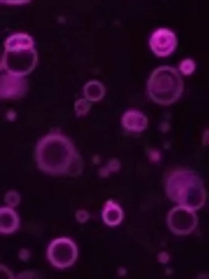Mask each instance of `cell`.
Instances as JSON below:
<instances>
[{
    "label": "cell",
    "mask_w": 209,
    "mask_h": 279,
    "mask_svg": "<svg viewBox=\"0 0 209 279\" xmlns=\"http://www.w3.org/2000/svg\"><path fill=\"white\" fill-rule=\"evenodd\" d=\"M149 45L157 56L166 57L175 50L177 39L174 32L167 29L160 28L152 34Z\"/></svg>",
    "instance_id": "obj_3"
},
{
    "label": "cell",
    "mask_w": 209,
    "mask_h": 279,
    "mask_svg": "<svg viewBox=\"0 0 209 279\" xmlns=\"http://www.w3.org/2000/svg\"><path fill=\"white\" fill-rule=\"evenodd\" d=\"M75 217L77 220L79 222H86L89 217V215L85 210H79L75 213Z\"/></svg>",
    "instance_id": "obj_9"
},
{
    "label": "cell",
    "mask_w": 209,
    "mask_h": 279,
    "mask_svg": "<svg viewBox=\"0 0 209 279\" xmlns=\"http://www.w3.org/2000/svg\"><path fill=\"white\" fill-rule=\"evenodd\" d=\"M0 274L1 276L3 275L2 277H5L8 279H14V277L12 272L5 266L0 265Z\"/></svg>",
    "instance_id": "obj_10"
},
{
    "label": "cell",
    "mask_w": 209,
    "mask_h": 279,
    "mask_svg": "<svg viewBox=\"0 0 209 279\" xmlns=\"http://www.w3.org/2000/svg\"><path fill=\"white\" fill-rule=\"evenodd\" d=\"M0 233L7 235L13 233L19 227L20 218L14 209L10 207L0 208Z\"/></svg>",
    "instance_id": "obj_4"
},
{
    "label": "cell",
    "mask_w": 209,
    "mask_h": 279,
    "mask_svg": "<svg viewBox=\"0 0 209 279\" xmlns=\"http://www.w3.org/2000/svg\"><path fill=\"white\" fill-rule=\"evenodd\" d=\"M179 70L184 75H190L194 71L195 64L191 59H186L179 64Z\"/></svg>",
    "instance_id": "obj_5"
},
{
    "label": "cell",
    "mask_w": 209,
    "mask_h": 279,
    "mask_svg": "<svg viewBox=\"0 0 209 279\" xmlns=\"http://www.w3.org/2000/svg\"><path fill=\"white\" fill-rule=\"evenodd\" d=\"M21 199L18 193L15 191H10L4 197L5 203L10 207L17 206L20 203Z\"/></svg>",
    "instance_id": "obj_6"
},
{
    "label": "cell",
    "mask_w": 209,
    "mask_h": 279,
    "mask_svg": "<svg viewBox=\"0 0 209 279\" xmlns=\"http://www.w3.org/2000/svg\"><path fill=\"white\" fill-rule=\"evenodd\" d=\"M47 258L54 267L64 269L75 262L78 250L76 244L70 238L61 237L54 239L48 246Z\"/></svg>",
    "instance_id": "obj_2"
},
{
    "label": "cell",
    "mask_w": 209,
    "mask_h": 279,
    "mask_svg": "<svg viewBox=\"0 0 209 279\" xmlns=\"http://www.w3.org/2000/svg\"><path fill=\"white\" fill-rule=\"evenodd\" d=\"M38 275L33 271H26L21 272L17 275L16 279H35Z\"/></svg>",
    "instance_id": "obj_7"
},
{
    "label": "cell",
    "mask_w": 209,
    "mask_h": 279,
    "mask_svg": "<svg viewBox=\"0 0 209 279\" xmlns=\"http://www.w3.org/2000/svg\"><path fill=\"white\" fill-rule=\"evenodd\" d=\"M19 259L23 262L28 261L30 256V252L29 250L26 248H21L18 254Z\"/></svg>",
    "instance_id": "obj_8"
},
{
    "label": "cell",
    "mask_w": 209,
    "mask_h": 279,
    "mask_svg": "<svg viewBox=\"0 0 209 279\" xmlns=\"http://www.w3.org/2000/svg\"><path fill=\"white\" fill-rule=\"evenodd\" d=\"M182 81L174 68L163 66L155 69L148 81L150 96L161 103H169L175 100L182 89Z\"/></svg>",
    "instance_id": "obj_1"
}]
</instances>
